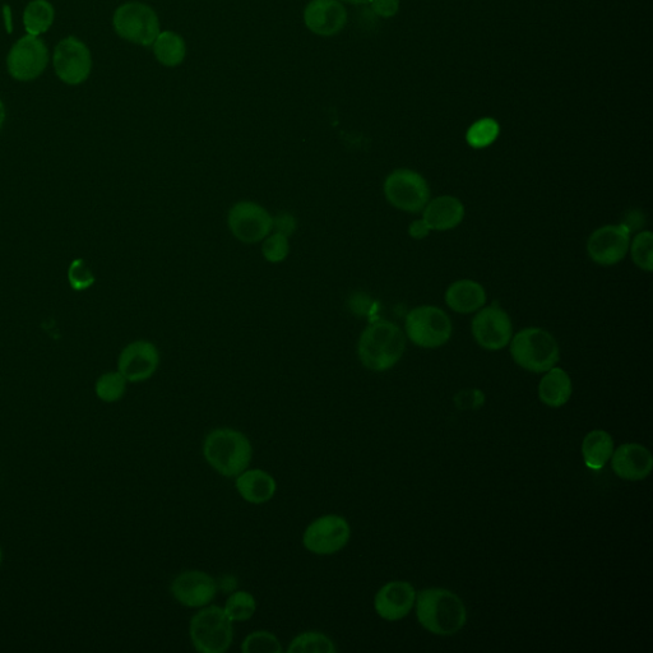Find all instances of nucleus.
<instances>
[{"instance_id":"nucleus-1","label":"nucleus","mask_w":653,"mask_h":653,"mask_svg":"<svg viewBox=\"0 0 653 653\" xmlns=\"http://www.w3.org/2000/svg\"><path fill=\"white\" fill-rule=\"evenodd\" d=\"M416 618L435 636L451 637L465 627L467 610L460 596L447 588H425L416 594Z\"/></svg>"},{"instance_id":"nucleus-2","label":"nucleus","mask_w":653,"mask_h":653,"mask_svg":"<svg viewBox=\"0 0 653 653\" xmlns=\"http://www.w3.org/2000/svg\"><path fill=\"white\" fill-rule=\"evenodd\" d=\"M405 350V333L397 324L388 321L369 324L361 333L358 344L361 364L377 373L387 372L395 367L404 356Z\"/></svg>"},{"instance_id":"nucleus-3","label":"nucleus","mask_w":653,"mask_h":653,"mask_svg":"<svg viewBox=\"0 0 653 653\" xmlns=\"http://www.w3.org/2000/svg\"><path fill=\"white\" fill-rule=\"evenodd\" d=\"M203 457L213 470L224 477H236L249 469L253 458L250 439L233 428H217L203 442Z\"/></svg>"},{"instance_id":"nucleus-4","label":"nucleus","mask_w":653,"mask_h":653,"mask_svg":"<svg viewBox=\"0 0 653 653\" xmlns=\"http://www.w3.org/2000/svg\"><path fill=\"white\" fill-rule=\"evenodd\" d=\"M509 344L514 363L527 372L545 373L559 363L558 342L543 328H525L512 337Z\"/></svg>"},{"instance_id":"nucleus-5","label":"nucleus","mask_w":653,"mask_h":653,"mask_svg":"<svg viewBox=\"0 0 653 653\" xmlns=\"http://www.w3.org/2000/svg\"><path fill=\"white\" fill-rule=\"evenodd\" d=\"M189 638L198 652L225 653L234 642V623L222 606L210 604L193 615Z\"/></svg>"},{"instance_id":"nucleus-6","label":"nucleus","mask_w":653,"mask_h":653,"mask_svg":"<svg viewBox=\"0 0 653 653\" xmlns=\"http://www.w3.org/2000/svg\"><path fill=\"white\" fill-rule=\"evenodd\" d=\"M451 318L432 305L412 309L406 317V336L412 344L423 349H437L446 345L452 336Z\"/></svg>"},{"instance_id":"nucleus-7","label":"nucleus","mask_w":653,"mask_h":653,"mask_svg":"<svg viewBox=\"0 0 653 653\" xmlns=\"http://www.w3.org/2000/svg\"><path fill=\"white\" fill-rule=\"evenodd\" d=\"M113 26L122 39L141 46L154 45L161 32L155 9L141 2H128L118 7L114 12Z\"/></svg>"},{"instance_id":"nucleus-8","label":"nucleus","mask_w":653,"mask_h":653,"mask_svg":"<svg viewBox=\"0 0 653 653\" xmlns=\"http://www.w3.org/2000/svg\"><path fill=\"white\" fill-rule=\"evenodd\" d=\"M351 539L349 521L340 514H324L309 523L303 534L304 548L319 557L344 550Z\"/></svg>"},{"instance_id":"nucleus-9","label":"nucleus","mask_w":653,"mask_h":653,"mask_svg":"<svg viewBox=\"0 0 653 653\" xmlns=\"http://www.w3.org/2000/svg\"><path fill=\"white\" fill-rule=\"evenodd\" d=\"M384 196L398 210L418 213L423 211L430 199L429 184L423 175L410 169H398L389 174L384 182Z\"/></svg>"},{"instance_id":"nucleus-10","label":"nucleus","mask_w":653,"mask_h":653,"mask_svg":"<svg viewBox=\"0 0 653 653\" xmlns=\"http://www.w3.org/2000/svg\"><path fill=\"white\" fill-rule=\"evenodd\" d=\"M53 66L59 80L66 85H82L89 80L92 71L89 46L76 36L66 37L55 46Z\"/></svg>"},{"instance_id":"nucleus-11","label":"nucleus","mask_w":653,"mask_h":653,"mask_svg":"<svg viewBox=\"0 0 653 653\" xmlns=\"http://www.w3.org/2000/svg\"><path fill=\"white\" fill-rule=\"evenodd\" d=\"M49 64V50L39 36L25 35L9 50L7 69L17 81L29 82L39 78Z\"/></svg>"},{"instance_id":"nucleus-12","label":"nucleus","mask_w":653,"mask_h":653,"mask_svg":"<svg viewBox=\"0 0 653 653\" xmlns=\"http://www.w3.org/2000/svg\"><path fill=\"white\" fill-rule=\"evenodd\" d=\"M231 233L240 242L256 244L263 242L273 230L271 213L254 202L243 201L231 208L228 217Z\"/></svg>"},{"instance_id":"nucleus-13","label":"nucleus","mask_w":653,"mask_h":653,"mask_svg":"<svg viewBox=\"0 0 653 653\" xmlns=\"http://www.w3.org/2000/svg\"><path fill=\"white\" fill-rule=\"evenodd\" d=\"M472 335L483 349L502 350L509 345L513 337L511 318L498 304L480 309L472 321Z\"/></svg>"},{"instance_id":"nucleus-14","label":"nucleus","mask_w":653,"mask_h":653,"mask_svg":"<svg viewBox=\"0 0 653 653\" xmlns=\"http://www.w3.org/2000/svg\"><path fill=\"white\" fill-rule=\"evenodd\" d=\"M631 230L624 224L606 225L592 233L587 242L588 256L600 266H614L627 256Z\"/></svg>"},{"instance_id":"nucleus-15","label":"nucleus","mask_w":653,"mask_h":653,"mask_svg":"<svg viewBox=\"0 0 653 653\" xmlns=\"http://www.w3.org/2000/svg\"><path fill=\"white\" fill-rule=\"evenodd\" d=\"M219 585L210 574L191 569L178 574L171 582L170 591L178 604L189 609L210 605L217 595Z\"/></svg>"},{"instance_id":"nucleus-16","label":"nucleus","mask_w":653,"mask_h":653,"mask_svg":"<svg viewBox=\"0 0 653 653\" xmlns=\"http://www.w3.org/2000/svg\"><path fill=\"white\" fill-rule=\"evenodd\" d=\"M159 365V350L152 342L134 341L120 353L118 372L129 383H141L148 381L157 372Z\"/></svg>"},{"instance_id":"nucleus-17","label":"nucleus","mask_w":653,"mask_h":653,"mask_svg":"<svg viewBox=\"0 0 653 653\" xmlns=\"http://www.w3.org/2000/svg\"><path fill=\"white\" fill-rule=\"evenodd\" d=\"M416 594L418 592L410 582H388L379 588L374 596L375 613L387 622H398V620L405 619L414 609Z\"/></svg>"},{"instance_id":"nucleus-18","label":"nucleus","mask_w":653,"mask_h":653,"mask_svg":"<svg viewBox=\"0 0 653 653\" xmlns=\"http://www.w3.org/2000/svg\"><path fill=\"white\" fill-rule=\"evenodd\" d=\"M304 22L313 34L335 36L346 26V8L341 0H310L305 7Z\"/></svg>"},{"instance_id":"nucleus-19","label":"nucleus","mask_w":653,"mask_h":653,"mask_svg":"<svg viewBox=\"0 0 653 653\" xmlns=\"http://www.w3.org/2000/svg\"><path fill=\"white\" fill-rule=\"evenodd\" d=\"M610 461L614 474L627 481L645 480L653 470L650 449L638 443H625L614 449Z\"/></svg>"},{"instance_id":"nucleus-20","label":"nucleus","mask_w":653,"mask_h":653,"mask_svg":"<svg viewBox=\"0 0 653 653\" xmlns=\"http://www.w3.org/2000/svg\"><path fill=\"white\" fill-rule=\"evenodd\" d=\"M235 489L245 502L261 506L275 498L277 483L270 472L247 469L235 477Z\"/></svg>"},{"instance_id":"nucleus-21","label":"nucleus","mask_w":653,"mask_h":653,"mask_svg":"<svg viewBox=\"0 0 653 653\" xmlns=\"http://www.w3.org/2000/svg\"><path fill=\"white\" fill-rule=\"evenodd\" d=\"M423 220L430 230L448 231L457 228L465 217V207L460 199L442 196L425 206Z\"/></svg>"},{"instance_id":"nucleus-22","label":"nucleus","mask_w":653,"mask_h":653,"mask_svg":"<svg viewBox=\"0 0 653 653\" xmlns=\"http://www.w3.org/2000/svg\"><path fill=\"white\" fill-rule=\"evenodd\" d=\"M540 401L551 409L567 405L573 395V383L569 374L562 368H551L541 378L539 388Z\"/></svg>"},{"instance_id":"nucleus-23","label":"nucleus","mask_w":653,"mask_h":653,"mask_svg":"<svg viewBox=\"0 0 653 653\" xmlns=\"http://www.w3.org/2000/svg\"><path fill=\"white\" fill-rule=\"evenodd\" d=\"M446 303L453 312L475 313L486 303L485 289L479 282L472 280L453 282L446 291Z\"/></svg>"},{"instance_id":"nucleus-24","label":"nucleus","mask_w":653,"mask_h":653,"mask_svg":"<svg viewBox=\"0 0 653 653\" xmlns=\"http://www.w3.org/2000/svg\"><path fill=\"white\" fill-rule=\"evenodd\" d=\"M615 449L614 439L606 430L596 429L587 433L582 441V457L592 471L604 469Z\"/></svg>"},{"instance_id":"nucleus-25","label":"nucleus","mask_w":653,"mask_h":653,"mask_svg":"<svg viewBox=\"0 0 653 653\" xmlns=\"http://www.w3.org/2000/svg\"><path fill=\"white\" fill-rule=\"evenodd\" d=\"M152 46L157 62L165 67H178L187 57V44L183 37L174 31L160 32Z\"/></svg>"},{"instance_id":"nucleus-26","label":"nucleus","mask_w":653,"mask_h":653,"mask_svg":"<svg viewBox=\"0 0 653 653\" xmlns=\"http://www.w3.org/2000/svg\"><path fill=\"white\" fill-rule=\"evenodd\" d=\"M55 11L49 0H31L23 11V26L27 34L39 36L53 26Z\"/></svg>"},{"instance_id":"nucleus-27","label":"nucleus","mask_w":653,"mask_h":653,"mask_svg":"<svg viewBox=\"0 0 653 653\" xmlns=\"http://www.w3.org/2000/svg\"><path fill=\"white\" fill-rule=\"evenodd\" d=\"M289 653H336V643L326 634L317 631H308L298 634L291 639L286 648Z\"/></svg>"},{"instance_id":"nucleus-28","label":"nucleus","mask_w":653,"mask_h":653,"mask_svg":"<svg viewBox=\"0 0 653 653\" xmlns=\"http://www.w3.org/2000/svg\"><path fill=\"white\" fill-rule=\"evenodd\" d=\"M222 608H224L231 622H248L257 611L256 597L245 590L235 591L228 597Z\"/></svg>"},{"instance_id":"nucleus-29","label":"nucleus","mask_w":653,"mask_h":653,"mask_svg":"<svg viewBox=\"0 0 653 653\" xmlns=\"http://www.w3.org/2000/svg\"><path fill=\"white\" fill-rule=\"evenodd\" d=\"M127 383V379L119 372L100 375L95 384L96 396L106 404H114L124 397L127 392Z\"/></svg>"},{"instance_id":"nucleus-30","label":"nucleus","mask_w":653,"mask_h":653,"mask_svg":"<svg viewBox=\"0 0 653 653\" xmlns=\"http://www.w3.org/2000/svg\"><path fill=\"white\" fill-rule=\"evenodd\" d=\"M499 136V124L494 119H481L472 124L467 131L466 140L474 148H484L492 145Z\"/></svg>"},{"instance_id":"nucleus-31","label":"nucleus","mask_w":653,"mask_h":653,"mask_svg":"<svg viewBox=\"0 0 653 653\" xmlns=\"http://www.w3.org/2000/svg\"><path fill=\"white\" fill-rule=\"evenodd\" d=\"M244 653H281L282 646L276 634L268 631H256L244 638Z\"/></svg>"},{"instance_id":"nucleus-32","label":"nucleus","mask_w":653,"mask_h":653,"mask_svg":"<svg viewBox=\"0 0 653 653\" xmlns=\"http://www.w3.org/2000/svg\"><path fill=\"white\" fill-rule=\"evenodd\" d=\"M629 248H631L632 259L636 266L643 271L651 272L653 267V235L651 231L639 233Z\"/></svg>"},{"instance_id":"nucleus-33","label":"nucleus","mask_w":653,"mask_h":653,"mask_svg":"<svg viewBox=\"0 0 653 653\" xmlns=\"http://www.w3.org/2000/svg\"><path fill=\"white\" fill-rule=\"evenodd\" d=\"M67 279L74 291L89 290L95 284V275L85 259L77 258L69 265Z\"/></svg>"},{"instance_id":"nucleus-34","label":"nucleus","mask_w":653,"mask_h":653,"mask_svg":"<svg viewBox=\"0 0 653 653\" xmlns=\"http://www.w3.org/2000/svg\"><path fill=\"white\" fill-rule=\"evenodd\" d=\"M289 250V238L280 233L270 234L263 240L262 253L268 262L280 263L285 261V258L289 256Z\"/></svg>"},{"instance_id":"nucleus-35","label":"nucleus","mask_w":653,"mask_h":653,"mask_svg":"<svg viewBox=\"0 0 653 653\" xmlns=\"http://www.w3.org/2000/svg\"><path fill=\"white\" fill-rule=\"evenodd\" d=\"M369 3L375 15L383 18L395 16L400 8V0H370Z\"/></svg>"},{"instance_id":"nucleus-36","label":"nucleus","mask_w":653,"mask_h":653,"mask_svg":"<svg viewBox=\"0 0 653 653\" xmlns=\"http://www.w3.org/2000/svg\"><path fill=\"white\" fill-rule=\"evenodd\" d=\"M296 229V221L289 213H282V215L273 217V231L282 235L289 236L294 233Z\"/></svg>"},{"instance_id":"nucleus-37","label":"nucleus","mask_w":653,"mask_h":653,"mask_svg":"<svg viewBox=\"0 0 653 653\" xmlns=\"http://www.w3.org/2000/svg\"><path fill=\"white\" fill-rule=\"evenodd\" d=\"M430 231L432 230L429 229V226L425 224L423 219L412 222L409 228L411 238L418 240L425 239L426 236L429 235Z\"/></svg>"},{"instance_id":"nucleus-38","label":"nucleus","mask_w":653,"mask_h":653,"mask_svg":"<svg viewBox=\"0 0 653 653\" xmlns=\"http://www.w3.org/2000/svg\"><path fill=\"white\" fill-rule=\"evenodd\" d=\"M6 106H4L3 101L0 100V129L3 128L4 122H6Z\"/></svg>"},{"instance_id":"nucleus-39","label":"nucleus","mask_w":653,"mask_h":653,"mask_svg":"<svg viewBox=\"0 0 653 653\" xmlns=\"http://www.w3.org/2000/svg\"><path fill=\"white\" fill-rule=\"evenodd\" d=\"M341 2L350 4H367L370 2V0H341Z\"/></svg>"},{"instance_id":"nucleus-40","label":"nucleus","mask_w":653,"mask_h":653,"mask_svg":"<svg viewBox=\"0 0 653 653\" xmlns=\"http://www.w3.org/2000/svg\"><path fill=\"white\" fill-rule=\"evenodd\" d=\"M2 560H3V551L2 548H0V564H2Z\"/></svg>"}]
</instances>
